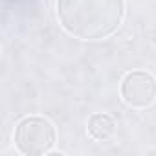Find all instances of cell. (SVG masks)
Returning <instances> with one entry per match:
<instances>
[{
	"mask_svg": "<svg viewBox=\"0 0 156 156\" xmlns=\"http://www.w3.org/2000/svg\"><path fill=\"white\" fill-rule=\"evenodd\" d=\"M125 15V0H57L62 30L81 41L110 37Z\"/></svg>",
	"mask_w": 156,
	"mask_h": 156,
	"instance_id": "6da1fadb",
	"label": "cell"
},
{
	"mask_svg": "<svg viewBox=\"0 0 156 156\" xmlns=\"http://www.w3.org/2000/svg\"><path fill=\"white\" fill-rule=\"evenodd\" d=\"M13 140L19 152L26 156H39L53 149L57 134H55V127L46 118L28 116L17 123Z\"/></svg>",
	"mask_w": 156,
	"mask_h": 156,
	"instance_id": "7a4b0ae2",
	"label": "cell"
},
{
	"mask_svg": "<svg viewBox=\"0 0 156 156\" xmlns=\"http://www.w3.org/2000/svg\"><path fill=\"white\" fill-rule=\"evenodd\" d=\"M123 101L132 108H145L156 99V79L143 70L129 72L119 87Z\"/></svg>",
	"mask_w": 156,
	"mask_h": 156,
	"instance_id": "3957f363",
	"label": "cell"
},
{
	"mask_svg": "<svg viewBox=\"0 0 156 156\" xmlns=\"http://www.w3.org/2000/svg\"><path fill=\"white\" fill-rule=\"evenodd\" d=\"M114 130H116V121H114V118L108 116V114L99 112V114H94V116L88 119V134H90V138L96 140V141H105V140H108V138L114 134Z\"/></svg>",
	"mask_w": 156,
	"mask_h": 156,
	"instance_id": "277c9868",
	"label": "cell"
}]
</instances>
